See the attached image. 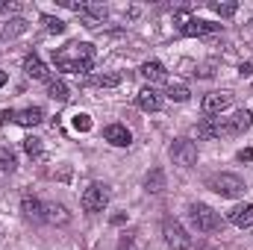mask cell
Here are the masks:
<instances>
[{
    "label": "cell",
    "mask_w": 253,
    "mask_h": 250,
    "mask_svg": "<svg viewBox=\"0 0 253 250\" xmlns=\"http://www.w3.org/2000/svg\"><path fill=\"white\" fill-rule=\"evenodd\" d=\"M53 62H56V68L65 71V74L83 77V74H88V71L94 68V47L85 44V42H71V44H65L62 50L56 53Z\"/></svg>",
    "instance_id": "obj_1"
},
{
    "label": "cell",
    "mask_w": 253,
    "mask_h": 250,
    "mask_svg": "<svg viewBox=\"0 0 253 250\" xmlns=\"http://www.w3.org/2000/svg\"><path fill=\"white\" fill-rule=\"evenodd\" d=\"M189 221L197 233H218L221 224H224L221 215H218L212 206H206V203H191L189 206Z\"/></svg>",
    "instance_id": "obj_2"
},
{
    "label": "cell",
    "mask_w": 253,
    "mask_h": 250,
    "mask_svg": "<svg viewBox=\"0 0 253 250\" xmlns=\"http://www.w3.org/2000/svg\"><path fill=\"white\" fill-rule=\"evenodd\" d=\"M206 188L209 191H215V194H221V197H242L245 194V180L242 177H236V174H212L209 180H206Z\"/></svg>",
    "instance_id": "obj_3"
},
{
    "label": "cell",
    "mask_w": 253,
    "mask_h": 250,
    "mask_svg": "<svg viewBox=\"0 0 253 250\" xmlns=\"http://www.w3.org/2000/svg\"><path fill=\"white\" fill-rule=\"evenodd\" d=\"M80 203H83V209H85L88 215L103 212V209L109 206V186H106V183H91V186L83 191Z\"/></svg>",
    "instance_id": "obj_4"
},
{
    "label": "cell",
    "mask_w": 253,
    "mask_h": 250,
    "mask_svg": "<svg viewBox=\"0 0 253 250\" xmlns=\"http://www.w3.org/2000/svg\"><path fill=\"white\" fill-rule=\"evenodd\" d=\"M162 236H165V242H168L171 250H189L191 248V236L186 233V227L177 218H165L162 221Z\"/></svg>",
    "instance_id": "obj_5"
},
{
    "label": "cell",
    "mask_w": 253,
    "mask_h": 250,
    "mask_svg": "<svg viewBox=\"0 0 253 250\" xmlns=\"http://www.w3.org/2000/svg\"><path fill=\"white\" fill-rule=\"evenodd\" d=\"M168 153H171L174 165H180V168H191V165L197 162V144L189 141V138H177Z\"/></svg>",
    "instance_id": "obj_6"
},
{
    "label": "cell",
    "mask_w": 253,
    "mask_h": 250,
    "mask_svg": "<svg viewBox=\"0 0 253 250\" xmlns=\"http://www.w3.org/2000/svg\"><path fill=\"white\" fill-rule=\"evenodd\" d=\"M230 106H233V94L230 91H209L203 97V115L206 118H215V115L227 112Z\"/></svg>",
    "instance_id": "obj_7"
},
{
    "label": "cell",
    "mask_w": 253,
    "mask_h": 250,
    "mask_svg": "<svg viewBox=\"0 0 253 250\" xmlns=\"http://www.w3.org/2000/svg\"><path fill=\"white\" fill-rule=\"evenodd\" d=\"M221 121H224V132L227 135H242L245 129H251L253 112L251 109H239V112H233L230 118H221Z\"/></svg>",
    "instance_id": "obj_8"
},
{
    "label": "cell",
    "mask_w": 253,
    "mask_h": 250,
    "mask_svg": "<svg viewBox=\"0 0 253 250\" xmlns=\"http://www.w3.org/2000/svg\"><path fill=\"white\" fill-rule=\"evenodd\" d=\"M135 100H138V109H141V112H159V109L165 106V94L156 91L153 85H144Z\"/></svg>",
    "instance_id": "obj_9"
},
{
    "label": "cell",
    "mask_w": 253,
    "mask_h": 250,
    "mask_svg": "<svg viewBox=\"0 0 253 250\" xmlns=\"http://www.w3.org/2000/svg\"><path fill=\"white\" fill-rule=\"evenodd\" d=\"M180 30H183V36H191V39H194V36H209V33H218V30H221V24L200 21V18H189Z\"/></svg>",
    "instance_id": "obj_10"
},
{
    "label": "cell",
    "mask_w": 253,
    "mask_h": 250,
    "mask_svg": "<svg viewBox=\"0 0 253 250\" xmlns=\"http://www.w3.org/2000/svg\"><path fill=\"white\" fill-rule=\"evenodd\" d=\"M103 138H106L109 144H115V147H129V144H132V132H129L124 124H109L103 129Z\"/></svg>",
    "instance_id": "obj_11"
},
{
    "label": "cell",
    "mask_w": 253,
    "mask_h": 250,
    "mask_svg": "<svg viewBox=\"0 0 253 250\" xmlns=\"http://www.w3.org/2000/svg\"><path fill=\"white\" fill-rule=\"evenodd\" d=\"M227 218H230V224H236L239 230L253 227V203H239V206H233Z\"/></svg>",
    "instance_id": "obj_12"
},
{
    "label": "cell",
    "mask_w": 253,
    "mask_h": 250,
    "mask_svg": "<svg viewBox=\"0 0 253 250\" xmlns=\"http://www.w3.org/2000/svg\"><path fill=\"white\" fill-rule=\"evenodd\" d=\"M150 85H156V83H168V71H165V65L159 62V59H150V62L141 65V71H138Z\"/></svg>",
    "instance_id": "obj_13"
},
{
    "label": "cell",
    "mask_w": 253,
    "mask_h": 250,
    "mask_svg": "<svg viewBox=\"0 0 253 250\" xmlns=\"http://www.w3.org/2000/svg\"><path fill=\"white\" fill-rule=\"evenodd\" d=\"M24 74L27 77H33V80H50V71H47V65L42 62V56L39 53H30L27 59H24Z\"/></svg>",
    "instance_id": "obj_14"
},
{
    "label": "cell",
    "mask_w": 253,
    "mask_h": 250,
    "mask_svg": "<svg viewBox=\"0 0 253 250\" xmlns=\"http://www.w3.org/2000/svg\"><path fill=\"white\" fill-rule=\"evenodd\" d=\"M197 135H200V138H206V141L227 135V132H224V121H221V118H203V121L197 124Z\"/></svg>",
    "instance_id": "obj_15"
},
{
    "label": "cell",
    "mask_w": 253,
    "mask_h": 250,
    "mask_svg": "<svg viewBox=\"0 0 253 250\" xmlns=\"http://www.w3.org/2000/svg\"><path fill=\"white\" fill-rule=\"evenodd\" d=\"M21 209H24V215L30 218V221H44V209H47V203H42V200H36V197H24L21 200Z\"/></svg>",
    "instance_id": "obj_16"
},
{
    "label": "cell",
    "mask_w": 253,
    "mask_h": 250,
    "mask_svg": "<svg viewBox=\"0 0 253 250\" xmlns=\"http://www.w3.org/2000/svg\"><path fill=\"white\" fill-rule=\"evenodd\" d=\"M42 121H44V109H39V106L15 112V124H21V126H39Z\"/></svg>",
    "instance_id": "obj_17"
},
{
    "label": "cell",
    "mask_w": 253,
    "mask_h": 250,
    "mask_svg": "<svg viewBox=\"0 0 253 250\" xmlns=\"http://www.w3.org/2000/svg\"><path fill=\"white\" fill-rule=\"evenodd\" d=\"M44 221H50V224H68L71 215H68V209H65L62 203H47V209H44Z\"/></svg>",
    "instance_id": "obj_18"
},
{
    "label": "cell",
    "mask_w": 253,
    "mask_h": 250,
    "mask_svg": "<svg viewBox=\"0 0 253 250\" xmlns=\"http://www.w3.org/2000/svg\"><path fill=\"white\" fill-rule=\"evenodd\" d=\"M47 94H50L53 100H68V97H71L65 80H59V77H50V80H47Z\"/></svg>",
    "instance_id": "obj_19"
},
{
    "label": "cell",
    "mask_w": 253,
    "mask_h": 250,
    "mask_svg": "<svg viewBox=\"0 0 253 250\" xmlns=\"http://www.w3.org/2000/svg\"><path fill=\"white\" fill-rule=\"evenodd\" d=\"M121 80H124L121 74H94L88 83L97 85V88H115V85H121Z\"/></svg>",
    "instance_id": "obj_20"
},
{
    "label": "cell",
    "mask_w": 253,
    "mask_h": 250,
    "mask_svg": "<svg viewBox=\"0 0 253 250\" xmlns=\"http://www.w3.org/2000/svg\"><path fill=\"white\" fill-rule=\"evenodd\" d=\"M144 188H147V191H153V194H156V191H162V188H165V171H162V168H153V171L144 177Z\"/></svg>",
    "instance_id": "obj_21"
},
{
    "label": "cell",
    "mask_w": 253,
    "mask_h": 250,
    "mask_svg": "<svg viewBox=\"0 0 253 250\" xmlns=\"http://www.w3.org/2000/svg\"><path fill=\"white\" fill-rule=\"evenodd\" d=\"M165 97H168V100H174V103H186V100L191 97V91L186 88V85H180V83H177V85L171 83V85H168V91H165Z\"/></svg>",
    "instance_id": "obj_22"
},
{
    "label": "cell",
    "mask_w": 253,
    "mask_h": 250,
    "mask_svg": "<svg viewBox=\"0 0 253 250\" xmlns=\"http://www.w3.org/2000/svg\"><path fill=\"white\" fill-rule=\"evenodd\" d=\"M18 168V159H15V153L9 150V147H0V171L3 174H12Z\"/></svg>",
    "instance_id": "obj_23"
},
{
    "label": "cell",
    "mask_w": 253,
    "mask_h": 250,
    "mask_svg": "<svg viewBox=\"0 0 253 250\" xmlns=\"http://www.w3.org/2000/svg\"><path fill=\"white\" fill-rule=\"evenodd\" d=\"M42 24H44L47 33H56V36H62L65 33V21L62 18H56V15H42Z\"/></svg>",
    "instance_id": "obj_24"
},
{
    "label": "cell",
    "mask_w": 253,
    "mask_h": 250,
    "mask_svg": "<svg viewBox=\"0 0 253 250\" xmlns=\"http://www.w3.org/2000/svg\"><path fill=\"white\" fill-rule=\"evenodd\" d=\"M24 30H27V21H24V18H12V21H6L3 36H6V39H12V36H18V33H24Z\"/></svg>",
    "instance_id": "obj_25"
},
{
    "label": "cell",
    "mask_w": 253,
    "mask_h": 250,
    "mask_svg": "<svg viewBox=\"0 0 253 250\" xmlns=\"http://www.w3.org/2000/svg\"><path fill=\"white\" fill-rule=\"evenodd\" d=\"M212 12L221 15V18H233L239 12V3H212Z\"/></svg>",
    "instance_id": "obj_26"
},
{
    "label": "cell",
    "mask_w": 253,
    "mask_h": 250,
    "mask_svg": "<svg viewBox=\"0 0 253 250\" xmlns=\"http://www.w3.org/2000/svg\"><path fill=\"white\" fill-rule=\"evenodd\" d=\"M24 150H27L30 156H42V138H36V135L24 138Z\"/></svg>",
    "instance_id": "obj_27"
},
{
    "label": "cell",
    "mask_w": 253,
    "mask_h": 250,
    "mask_svg": "<svg viewBox=\"0 0 253 250\" xmlns=\"http://www.w3.org/2000/svg\"><path fill=\"white\" fill-rule=\"evenodd\" d=\"M74 129H80V132H88V129H91V115H85V112L74 115Z\"/></svg>",
    "instance_id": "obj_28"
},
{
    "label": "cell",
    "mask_w": 253,
    "mask_h": 250,
    "mask_svg": "<svg viewBox=\"0 0 253 250\" xmlns=\"http://www.w3.org/2000/svg\"><path fill=\"white\" fill-rule=\"evenodd\" d=\"M21 3H9V0H0V15H9V12H18Z\"/></svg>",
    "instance_id": "obj_29"
},
{
    "label": "cell",
    "mask_w": 253,
    "mask_h": 250,
    "mask_svg": "<svg viewBox=\"0 0 253 250\" xmlns=\"http://www.w3.org/2000/svg\"><path fill=\"white\" fill-rule=\"evenodd\" d=\"M9 121H15V112L12 109H0V126L9 124Z\"/></svg>",
    "instance_id": "obj_30"
},
{
    "label": "cell",
    "mask_w": 253,
    "mask_h": 250,
    "mask_svg": "<svg viewBox=\"0 0 253 250\" xmlns=\"http://www.w3.org/2000/svg\"><path fill=\"white\" fill-rule=\"evenodd\" d=\"M253 159V150L251 147H248V150H242V153H239V162H251Z\"/></svg>",
    "instance_id": "obj_31"
},
{
    "label": "cell",
    "mask_w": 253,
    "mask_h": 250,
    "mask_svg": "<svg viewBox=\"0 0 253 250\" xmlns=\"http://www.w3.org/2000/svg\"><path fill=\"white\" fill-rule=\"evenodd\" d=\"M6 80H9V77H6V71H0V88L6 85Z\"/></svg>",
    "instance_id": "obj_32"
},
{
    "label": "cell",
    "mask_w": 253,
    "mask_h": 250,
    "mask_svg": "<svg viewBox=\"0 0 253 250\" xmlns=\"http://www.w3.org/2000/svg\"><path fill=\"white\" fill-rule=\"evenodd\" d=\"M197 250H212V248H197Z\"/></svg>",
    "instance_id": "obj_33"
}]
</instances>
